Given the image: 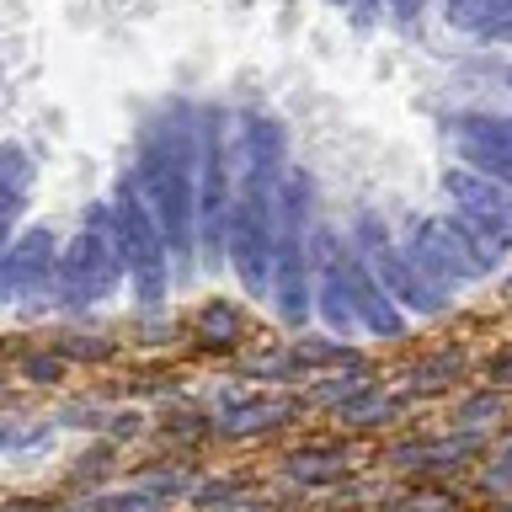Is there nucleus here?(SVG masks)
<instances>
[{
	"label": "nucleus",
	"mask_w": 512,
	"mask_h": 512,
	"mask_svg": "<svg viewBox=\"0 0 512 512\" xmlns=\"http://www.w3.org/2000/svg\"><path fill=\"white\" fill-rule=\"evenodd\" d=\"M400 246L411 251V262L422 267L432 278V288L448 294V299H454L459 288H470V283H486L496 272V262H502V256L464 224V214H454V208H448V214L411 219Z\"/></svg>",
	"instance_id": "1"
},
{
	"label": "nucleus",
	"mask_w": 512,
	"mask_h": 512,
	"mask_svg": "<svg viewBox=\"0 0 512 512\" xmlns=\"http://www.w3.org/2000/svg\"><path fill=\"white\" fill-rule=\"evenodd\" d=\"M112 240H118V256L128 267V283H134V299L144 310L166 304L176 272H171V246H166V230L155 224L150 203L134 176H123L118 192H112Z\"/></svg>",
	"instance_id": "2"
},
{
	"label": "nucleus",
	"mask_w": 512,
	"mask_h": 512,
	"mask_svg": "<svg viewBox=\"0 0 512 512\" xmlns=\"http://www.w3.org/2000/svg\"><path fill=\"white\" fill-rule=\"evenodd\" d=\"M224 112L203 118V155H198V256L203 267H224V240H230V208H235V155Z\"/></svg>",
	"instance_id": "3"
},
{
	"label": "nucleus",
	"mask_w": 512,
	"mask_h": 512,
	"mask_svg": "<svg viewBox=\"0 0 512 512\" xmlns=\"http://www.w3.org/2000/svg\"><path fill=\"white\" fill-rule=\"evenodd\" d=\"M352 246L363 251V262L374 267V278L384 283V294H390L400 310H411V315H443L448 310V294L432 288V278L411 262V251L390 235V224L379 214H363L352 224Z\"/></svg>",
	"instance_id": "4"
},
{
	"label": "nucleus",
	"mask_w": 512,
	"mask_h": 512,
	"mask_svg": "<svg viewBox=\"0 0 512 512\" xmlns=\"http://www.w3.org/2000/svg\"><path fill=\"white\" fill-rule=\"evenodd\" d=\"M123 272L128 267H123V256H118V240L91 224V230H80L70 246H64L54 288L64 294V304H102V299L118 294Z\"/></svg>",
	"instance_id": "5"
},
{
	"label": "nucleus",
	"mask_w": 512,
	"mask_h": 512,
	"mask_svg": "<svg viewBox=\"0 0 512 512\" xmlns=\"http://www.w3.org/2000/svg\"><path fill=\"white\" fill-rule=\"evenodd\" d=\"M443 192H448V203H454V214H464V224H470L496 256L512 251V187L491 182V176H480L470 166H454V171H443Z\"/></svg>",
	"instance_id": "6"
},
{
	"label": "nucleus",
	"mask_w": 512,
	"mask_h": 512,
	"mask_svg": "<svg viewBox=\"0 0 512 512\" xmlns=\"http://www.w3.org/2000/svg\"><path fill=\"white\" fill-rule=\"evenodd\" d=\"M59 278V251L48 230H22L11 251L0 256V304L11 299H38L48 283Z\"/></svg>",
	"instance_id": "7"
},
{
	"label": "nucleus",
	"mask_w": 512,
	"mask_h": 512,
	"mask_svg": "<svg viewBox=\"0 0 512 512\" xmlns=\"http://www.w3.org/2000/svg\"><path fill=\"white\" fill-rule=\"evenodd\" d=\"M454 144H459V166L512 187V128L496 118V112H470V118H459Z\"/></svg>",
	"instance_id": "8"
},
{
	"label": "nucleus",
	"mask_w": 512,
	"mask_h": 512,
	"mask_svg": "<svg viewBox=\"0 0 512 512\" xmlns=\"http://www.w3.org/2000/svg\"><path fill=\"white\" fill-rule=\"evenodd\" d=\"M342 267H347V288H352V310H358V326L368 331V336H406V310L384 294V283L374 278V267L363 262V251L352 246H342Z\"/></svg>",
	"instance_id": "9"
},
{
	"label": "nucleus",
	"mask_w": 512,
	"mask_h": 512,
	"mask_svg": "<svg viewBox=\"0 0 512 512\" xmlns=\"http://www.w3.org/2000/svg\"><path fill=\"white\" fill-rule=\"evenodd\" d=\"M294 416V400H272V395H224L219 400V427L235 432V438H251V432H272Z\"/></svg>",
	"instance_id": "10"
},
{
	"label": "nucleus",
	"mask_w": 512,
	"mask_h": 512,
	"mask_svg": "<svg viewBox=\"0 0 512 512\" xmlns=\"http://www.w3.org/2000/svg\"><path fill=\"white\" fill-rule=\"evenodd\" d=\"M192 342L208 352H235L246 342V315L235 310L230 299H208L198 315H192Z\"/></svg>",
	"instance_id": "11"
},
{
	"label": "nucleus",
	"mask_w": 512,
	"mask_h": 512,
	"mask_svg": "<svg viewBox=\"0 0 512 512\" xmlns=\"http://www.w3.org/2000/svg\"><path fill=\"white\" fill-rule=\"evenodd\" d=\"M475 432H459V438H438V443H411V448H395V464L400 470H427V475H438V470H454V464H464L475 454Z\"/></svg>",
	"instance_id": "12"
},
{
	"label": "nucleus",
	"mask_w": 512,
	"mask_h": 512,
	"mask_svg": "<svg viewBox=\"0 0 512 512\" xmlns=\"http://www.w3.org/2000/svg\"><path fill=\"white\" fill-rule=\"evenodd\" d=\"M283 475L299 486H336V480H347V454L342 448H299L283 459Z\"/></svg>",
	"instance_id": "13"
},
{
	"label": "nucleus",
	"mask_w": 512,
	"mask_h": 512,
	"mask_svg": "<svg viewBox=\"0 0 512 512\" xmlns=\"http://www.w3.org/2000/svg\"><path fill=\"white\" fill-rule=\"evenodd\" d=\"M507 16H512V0H443V22L464 32V38H480Z\"/></svg>",
	"instance_id": "14"
},
{
	"label": "nucleus",
	"mask_w": 512,
	"mask_h": 512,
	"mask_svg": "<svg viewBox=\"0 0 512 512\" xmlns=\"http://www.w3.org/2000/svg\"><path fill=\"white\" fill-rule=\"evenodd\" d=\"M368 390H374V374H368V368H352V374H326V379L310 390V400H315V406L342 411V406H352V400L368 395Z\"/></svg>",
	"instance_id": "15"
},
{
	"label": "nucleus",
	"mask_w": 512,
	"mask_h": 512,
	"mask_svg": "<svg viewBox=\"0 0 512 512\" xmlns=\"http://www.w3.org/2000/svg\"><path fill=\"white\" fill-rule=\"evenodd\" d=\"M336 416H342L347 427H379V422H390V416H395V400L379 395V390H368V395L352 400V406H342Z\"/></svg>",
	"instance_id": "16"
},
{
	"label": "nucleus",
	"mask_w": 512,
	"mask_h": 512,
	"mask_svg": "<svg viewBox=\"0 0 512 512\" xmlns=\"http://www.w3.org/2000/svg\"><path fill=\"white\" fill-rule=\"evenodd\" d=\"M86 512H160V502L144 486H134V491H118V496H96Z\"/></svg>",
	"instance_id": "17"
},
{
	"label": "nucleus",
	"mask_w": 512,
	"mask_h": 512,
	"mask_svg": "<svg viewBox=\"0 0 512 512\" xmlns=\"http://www.w3.org/2000/svg\"><path fill=\"white\" fill-rule=\"evenodd\" d=\"M454 374H459V358H432V363H416L406 379H411V390H443Z\"/></svg>",
	"instance_id": "18"
},
{
	"label": "nucleus",
	"mask_w": 512,
	"mask_h": 512,
	"mask_svg": "<svg viewBox=\"0 0 512 512\" xmlns=\"http://www.w3.org/2000/svg\"><path fill=\"white\" fill-rule=\"evenodd\" d=\"M22 374L32 384H54L64 374V352H32V358H22Z\"/></svg>",
	"instance_id": "19"
},
{
	"label": "nucleus",
	"mask_w": 512,
	"mask_h": 512,
	"mask_svg": "<svg viewBox=\"0 0 512 512\" xmlns=\"http://www.w3.org/2000/svg\"><path fill=\"white\" fill-rule=\"evenodd\" d=\"M139 486L150 491L155 502H171V496H182V491H187V475H182V470H155V475H144Z\"/></svg>",
	"instance_id": "20"
},
{
	"label": "nucleus",
	"mask_w": 512,
	"mask_h": 512,
	"mask_svg": "<svg viewBox=\"0 0 512 512\" xmlns=\"http://www.w3.org/2000/svg\"><path fill=\"white\" fill-rule=\"evenodd\" d=\"M32 443H48V427H22V422H0V454H11V448H32Z\"/></svg>",
	"instance_id": "21"
},
{
	"label": "nucleus",
	"mask_w": 512,
	"mask_h": 512,
	"mask_svg": "<svg viewBox=\"0 0 512 512\" xmlns=\"http://www.w3.org/2000/svg\"><path fill=\"white\" fill-rule=\"evenodd\" d=\"M192 496H198V507H230L235 502V496H240V486H235V480H208V486H198V491H192Z\"/></svg>",
	"instance_id": "22"
},
{
	"label": "nucleus",
	"mask_w": 512,
	"mask_h": 512,
	"mask_svg": "<svg viewBox=\"0 0 512 512\" xmlns=\"http://www.w3.org/2000/svg\"><path fill=\"white\" fill-rule=\"evenodd\" d=\"M496 411H502V400H496V395H480V400H464L459 422H464V427H475V422H491Z\"/></svg>",
	"instance_id": "23"
},
{
	"label": "nucleus",
	"mask_w": 512,
	"mask_h": 512,
	"mask_svg": "<svg viewBox=\"0 0 512 512\" xmlns=\"http://www.w3.org/2000/svg\"><path fill=\"white\" fill-rule=\"evenodd\" d=\"M400 512H454V502H448V496H438V491H427V496H406V502H400Z\"/></svg>",
	"instance_id": "24"
},
{
	"label": "nucleus",
	"mask_w": 512,
	"mask_h": 512,
	"mask_svg": "<svg viewBox=\"0 0 512 512\" xmlns=\"http://www.w3.org/2000/svg\"><path fill=\"white\" fill-rule=\"evenodd\" d=\"M486 486H491V491H507V486H512V443H507V454L486 470Z\"/></svg>",
	"instance_id": "25"
},
{
	"label": "nucleus",
	"mask_w": 512,
	"mask_h": 512,
	"mask_svg": "<svg viewBox=\"0 0 512 512\" xmlns=\"http://www.w3.org/2000/svg\"><path fill=\"white\" fill-rule=\"evenodd\" d=\"M107 342H96V336H91V342H70V347H64V358H107Z\"/></svg>",
	"instance_id": "26"
},
{
	"label": "nucleus",
	"mask_w": 512,
	"mask_h": 512,
	"mask_svg": "<svg viewBox=\"0 0 512 512\" xmlns=\"http://www.w3.org/2000/svg\"><path fill=\"white\" fill-rule=\"evenodd\" d=\"M112 432H118V438H134V432H139V416H134V411H128V416H112Z\"/></svg>",
	"instance_id": "27"
},
{
	"label": "nucleus",
	"mask_w": 512,
	"mask_h": 512,
	"mask_svg": "<svg viewBox=\"0 0 512 512\" xmlns=\"http://www.w3.org/2000/svg\"><path fill=\"white\" fill-rule=\"evenodd\" d=\"M491 379H496V384H512V352H502V358L491 363Z\"/></svg>",
	"instance_id": "28"
},
{
	"label": "nucleus",
	"mask_w": 512,
	"mask_h": 512,
	"mask_svg": "<svg viewBox=\"0 0 512 512\" xmlns=\"http://www.w3.org/2000/svg\"><path fill=\"white\" fill-rule=\"evenodd\" d=\"M219 512H267L262 502H230V507H219Z\"/></svg>",
	"instance_id": "29"
},
{
	"label": "nucleus",
	"mask_w": 512,
	"mask_h": 512,
	"mask_svg": "<svg viewBox=\"0 0 512 512\" xmlns=\"http://www.w3.org/2000/svg\"><path fill=\"white\" fill-rule=\"evenodd\" d=\"M0 512H43V507H38V502H6Z\"/></svg>",
	"instance_id": "30"
},
{
	"label": "nucleus",
	"mask_w": 512,
	"mask_h": 512,
	"mask_svg": "<svg viewBox=\"0 0 512 512\" xmlns=\"http://www.w3.org/2000/svg\"><path fill=\"white\" fill-rule=\"evenodd\" d=\"M502 512H512V502H507V507H502Z\"/></svg>",
	"instance_id": "31"
},
{
	"label": "nucleus",
	"mask_w": 512,
	"mask_h": 512,
	"mask_svg": "<svg viewBox=\"0 0 512 512\" xmlns=\"http://www.w3.org/2000/svg\"><path fill=\"white\" fill-rule=\"evenodd\" d=\"M502 123H507V128H512V118H502Z\"/></svg>",
	"instance_id": "32"
},
{
	"label": "nucleus",
	"mask_w": 512,
	"mask_h": 512,
	"mask_svg": "<svg viewBox=\"0 0 512 512\" xmlns=\"http://www.w3.org/2000/svg\"><path fill=\"white\" fill-rule=\"evenodd\" d=\"M507 80H512V75H507Z\"/></svg>",
	"instance_id": "33"
}]
</instances>
